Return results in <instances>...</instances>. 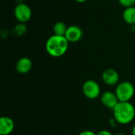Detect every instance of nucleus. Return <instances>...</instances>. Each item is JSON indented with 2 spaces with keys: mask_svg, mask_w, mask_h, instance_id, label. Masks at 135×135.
I'll use <instances>...</instances> for the list:
<instances>
[{
  "mask_svg": "<svg viewBox=\"0 0 135 135\" xmlns=\"http://www.w3.org/2000/svg\"><path fill=\"white\" fill-rule=\"evenodd\" d=\"M70 42L63 36L52 35L46 41L45 49L49 55L59 58L64 55L69 47Z\"/></svg>",
  "mask_w": 135,
  "mask_h": 135,
  "instance_id": "1",
  "label": "nucleus"
},
{
  "mask_svg": "<svg viewBox=\"0 0 135 135\" xmlns=\"http://www.w3.org/2000/svg\"><path fill=\"white\" fill-rule=\"evenodd\" d=\"M115 120L121 124L127 125L131 123L135 117V108L131 102H119L113 109Z\"/></svg>",
  "mask_w": 135,
  "mask_h": 135,
  "instance_id": "2",
  "label": "nucleus"
},
{
  "mask_svg": "<svg viewBox=\"0 0 135 135\" xmlns=\"http://www.w3.org/2000/svg\"><path fill=\"white\" fill-rule=\"evenodd\" d=\"M135 89L130 81H122L116 85L115 93L119 102H130L134 97Z\"/></svg>",
  "mask_w": 135,
  "mask_h": 135,
  "instance_id": "3",
  "label": "nucleus"
},
{
  "mask_svg": "<svg viewBox=\"0 0 135 135\" xmlns=\"http://www.w3.org/2000/svg\"><path fill=\"white\" fill-rule=\"evenodd\" d=\"M82 93L86 98L89 100H95L100 97V86L96 81L87 80L82 85Z\"/></svg>",
  "mask_w": 135,
  "mask_h": 135,
  "instance_id": "4",
  "label": "nucleus"
},
{
  "mask_svg": "<svg viewBox=\"0 0 135 135\" xmlns=\"http://www.w3.org/2000/svg\"><path fill=\"white\" fill-rule=\"evenodd\" d=\"M13 14L19 23H26L32 17V9L26 3H17L14 8Z\"/></svg>",
  "mask_w": 135,
  "mask_h": 135,
  "instance_id": "5",
  "label": "nucleus"
},
{
  "mask_svg": "<svg viewBox=\"0 0 135 135\" xmlns=\"http://www.w3.org/2000/svg\"><path fill=\"white\" fill-rule=\"evenodd\" d=\"M65 37L70 43H77L82 39L83 31L79 26L76 25H70L66 32Z\"/></svg>",
  "mask_w": 135,
  "mask_h": 135,
  "instance_id": "6",
  "label": "nucleus"
},
{
  "mask_svg": "<svg viewBox=\"0 0 135 135\" xmlns=\"http://www.w3.org/2000/svg\"><path fill=\"white\" fill-rule=\"evenodd\" d=\"M101 77L104 83H105L109 86H114L119 84V75L118 72L112 68H108L104 70V72L102 73Z\"/></svg>",
  "mask_w": 135,
  "mask_h": 135,
  "instance_id": "7",
  "label": "nucleus"
},
{
  "mask_svg": "<svg viewBox=\"0 0 135 135\" xmlns=\"http://www.w3.org/2000/svg\"><path fill=\"white\" fill-rule=\"evenodd\" d=\"M100 101L104 107L112 110H113L119 102L115 92L113 93L111 91H105L103 93H101Z\"/></svg>",
  "mask_w": 135,
  "mask_h": 135,
  "instance_id": "8",
  "label": "nucleus"
},
{
  "mask_svg": "<svg viewBox=\"0 0 135 135\" xmlns=\"http://www.w3.org/2000/svg\"><path fill=\"white\" fill-rule=\"evenodd\" d=\"M32 68V62L28 57H22L20 58L16 63L15 69L18 74H25L31 71Z\"/></svg>",
  "mask_w": 135,
  "mask_h": 135,
  "instance_id": "9",
  "label": "nucleus"
},
{
  "mask_svg": "<svg viewBox=\"0 0 135 135\" xmlns=\"http://www.w3.org/2000/svg\"><path fill=\"white\" fill-rule=\"evenodd\" d=\"M14 122L9 116H2L0 119V135H9L14 130Z\"/></svg>",
  "mask_w": 135,
  "mask_h": 135,
  "instance_id": "10",
  "label": "nucleus"
},
{
  "mask_svg": "<svg viewBox=\"0 0 135 135\" xmlns=\"http://www.w3.org/2000/svg\"><path fill=\"white\" fill-rule=\"evenodd\" d=\"M123 21L131 25H135V7L131 6L128 8H125L123 13Z\"/></svg>",
  "mask_w": 135,
  "mask_h": 135,
  "instance_id": "11",
  "label": "nucleus"
},
{
  "mask_svg": "<svg viewBox=\"0 0 135 135\" xmlns=\"http://www.w3.org/2000/svg\"><path fill=\"white\" fill-rule=\"evenodd\" d=\"M67 26L66 25V24L62 21H58L56 22L54 26H53V32L54 35H57V36H65L66 32L67 30Z\"/></svg>",
  "mask_w": 135,
  "mask_h": 135,
  "instance_id": "12",
  "label": "nucleus"
},
{
  "mask_svg": "<svg viewBox=\"0 0 135 135\" xmlns=\"http://www.w3.org/2000/svg\"><path fill=\"white\" fill-rule=\"evenodd\" d=\"M26 32H27V26L24 23H18L13 28V34H15L17 36H23L24 34L26 33Z\"/></svg>",
  "mask_w": 135,
  "mask_h": 135,
  "instance_id": "13",
  "label": "nucleus"
},
{
  "mask_svg": "<svg viewBox=\"0 0 135 135\" xmlns=\"http://www.w3.org/2000/svg\"><path fill=\"white\" fill-rule=\"evenodd\" d=\"M118 2L124 8L131 7L135 5V0H118Z\"/></svg>",
  "mask_w": 135,
  "mask_h": 135,
  "instance_id": "14",
  "label": "nucleus"
},
{
  "mask_svg": "<svg viewBox=\"0 0 135 135\" xmlns=\"http://www.w3.org/2000/svg\"><path fill=\"white\" fill-rule=\"evenodd\" d=\"M78 135H97V134H95L93 131H89V130H86V131H83L82 132H81Z\"/></svg>",
  "mask_w": 135,
  "mask_h": 135,
  "instance_id": "15",
  "label": "nucleus"
},
{
  "mask_svg": "<svg viewBox=\"0 0 135 135\" xmlns=\"http://www.w3.org/2000/svg\"><path fill=\"white\" fill-rule=\"evenodd\" d=\"M97 135H113L110 131H107V130H102L100 131H99Z\"/></svg>",
  "mask_w": 135,
  "mask_h": 135,
  "instance_id": "16",
  "label": "nucleus"
},
{
  "mask_svg": "<svg viewBox=\"0 0 135 135\" xmlns=\"http://www.w3.org/2000/svg\"><path fill=\"white\" fill-rule=\"evenodd\" d=\"M131 133H132V135H135V123L134 124L133 127H132V131H131Z\"/></svg>",
  "mask_w": 135,
  "mask_h": 135,
  "instance_id": "17",
  "label": "nucleus"
},
{
  "mask_svg": "<svg viewBox=\"0 0 135 135\" xmlns=\"http://www.w3.org/2000/svg\"><path fill=\"white\" fill-rule=\"evenodd\" d=\"M77 2H78V3H84V2H85L86 1H88V0H75Z\"/></svg>",
  "mask_w": 135,
  "mask_h": 135,
  "instance_id": "18",
  "label": "nucleus"
},
{
  "mask_svg": "<svg viewBox=\"0 0 135 135\" xmlns=\"http://www.w3.org/2000/svg\"><path fill=\"white\" fill-rule=\"evenodd\" d=\"M115 135H126V134H123V133H118V134H115Z\"/></svg>",
  "mask_w": 135,
  "mask_h": 135,
  "instance_id": "19",
  "label": "nucleus"
}]
</instances>
